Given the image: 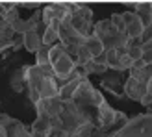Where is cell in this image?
Listing matches in <instances>:
<instances>
[{
    "label": "cell",
    "instance_id": "cell-20",
    "mask_svg": "<svg viewBox=\"0 0 152 137\" xmlns=\"http://www.w3.org/2000/svg\"><path fill=\"white\" fill-rule=\"evenodd\" d=\"M132 65H134V61H132V58L126 54V52L123 50L121 52V58H119V65H117V71L115 72H123V71H132Z\"/></svg>",
    "mask_w": 152,
    "mask_h": 137
},
{
    "label": "cell",
    "instance_id": "cell-2",
    "mask_svg": "<svg viewBox=\"0 0 152 137\" xmlns=\"http://www.w3.org/2000/svg\"><path fill=\"white\" fill-rule=\"evenodd\" d=\"M111 137H152V113L135 115L124 126L113 132Z\"/></svg>",
    "mask_w": 152,
    "mask_h": 137
},
{
    "label": "cell",
    "instance_id": "cell-22",
    "mask_svg": "<svg viewBox=\"0 0 152 137\" xmlns=\"http://www.w3.org/2000/svg\"><path fill=\"white\" fill-rule=\"evenodd\" d=\"M110 20L113 22V26H115L119 32L126 34V24H124V20H123V13H113L111 17H110Z\"/></svg>",
    "mask_w": 152,
    "mask_h": 137
},
{
    "label": "cell",
    "instance_id": "cell-5",
    "mask_svg": "<svg viewBox=\"0 0 152 137\" xmlns=\"http://www.w3.org/2000/svg\"><path fill=\"white\" fill-rule=\"evenodd\" d=\"M87 37H83L78 30H74L69 22H61L59 24V44H63L67 54L71 58H76L78 50L82 47H86Z\"/></svg>",
    "mask_w": 152,
    "mask_h": 137
},
{
    "label": "cell",
    "instance_id": "cell-21",
    "mask_svg": "<svg viewBox=\"0 0 152 137\" xmlns=\"http://www.w3.org/2000/svg\"><path fill=\"white\" fill-rule=\"evenodd\" d=\"M141 50H143V61L147 65H152V37L143 41L141 44Z\"/></svg>",
    "mask_w": 152,
    "mask_h": 137
},
{
    "label": "cell",
    "instance_id": "cell-18",
    "mask_svg": "<svg viewBox=\"0 0 152 137\" xmlns=\"http://www.w3.org/2000/svg\"><path fill=\"white\" fill-rule=\"evenodd\" d=\"M119 58H121V50H106V65H108V68L117 71Z\"/></svg>",
    "mask_w": 152,
    "mask_h": 137
},
{
    "label": "cell",
    "instance_id": "cell-9",
    "mask_svg": "<svg viewBox=\"0 0 152 137\" xmlns=\"http://www.w3.org/2000/svg\"><path fill=\"white\" fill-rule=\"evenodd\" d=\"M54 132V126H52V119L48 113H45L41 109H37V117L34 120L32 128H30V133L32 137H50Z\"/></svg>",
    "mask_w": 152,
    "mask_h": 137
},
{
    "label": "cell",
    "instance_id": "cell-7",
    "mask_svg": "<svg viewBox=\"0 0 152 137\" xmlns=\"http://www.w3.org/2000/svg\"><path fill=\"white\" fill-rule=\"evenodd\" d=\"M0 137H32V133L20 120L10 117L7 113H2L0 115Z\"/></svg>",
    "mask_w": 152,
    "mask_h": 137
},
{
    "label": "cell",
    "instance_id": "cell-8",
    "mask_svg": "<svg viewBox=\"0 0 152 137\" xmlns=\"http://www.w3.org/2000/svg\"><path fill=\"white\" fill-rule=\"evenodd\" d=\"M123 20L126 24V35L130 39H143V35L147 32V26L143 24V20L135 15V11H124Z\"/></svg>",
    "mask_w": 152,
    "mask_h": 137
},
{
    "label": "cell",
    "instance_id": "cell-6",
    "mask_svg": "<svg viewBox=\"0 0 152 137\" xmlns=\"http://www.w3.org/2000/svg\"><path fill=\"white\" fill-rule=\"evenodd\" d=\"M72 100L78 106H82V108H86V109H91V108L96 109L106 98H104V95L100 93V91H96L93 87V83H91L89 78L86 76L83 82H82V85H80V89L76 91V95H74Z\"/></svg>",
    "mask_w": 152,
    "mask_h": 137
},
{
    "label": "cell",
    "instance_id": "cell-10",
    "mask_svg": "<svg viewBox=\"0 0 152 137\" xmlns=\"http://www.w3.org/2000/svg\"><path fill=\"white\" fill-rule=\"evenodd\" d=\"M76 68H78V65H76V61H74V58H71L69 54L67 56H63L61 59H59L58 63H54L52 65V71H54V76L59 80V82H67L71 78V76L76 72Z\"/></svg>",
    "mask_w": 152,
    "mask_h": 137
},
{
    "label": "cell",
    "instance_id": "cell-19",
    "mask_svg": "<svg viewBox=\"0 0 152 137\" xmlns=\"http://www.w3.org/2000/svg\"><path fill=\"white\" fill-rule=\"evenodd\" d=\"M63 56H67V50H65L63 44L58 43V44H54V47H50V63H52V65L58 63Z\"/></svg>",
    "mask_w": 152,
    "mask_h": 137
},
{
    "label": "cell",
    "instance_id": "cell-13",
    "mask_svg": "<svg viewBox=\"0 0 152 137\" xmlns=\"http://www.w3.org/2000/svg\"><path fill=\"white\" fill-rule=\"evenodd\" d=\"M22 39H24V48L28 52H34V54H37L45 44H43V35H39L37 32H30L26 35H22Z\"/></svg>",
    "mask_w": 152,
    "mask_h": 137
},
{
    "label": "cell",
    "instance_id": "cell-23",
    "mask_svg": "<svg viewBox=\"0 0 152 137\" xmlns=\"http://www.w3.org/2000/svg\"><path fill=\"white\" fill-rule=\"evenodd\" d=\"M141 106H145V108L152 106V78H150L148 85H147V93H145V96H143V100H141Z\"/></svg>",
    "mask_w": 152,
    "mask_h": 137
},
{
    "label": "cell",
    "instance_id": "cell-15",
    "mask_svg": "<svg viewBox=\"0 0 152 137\" xmlns=\"http://www.w3.org/2000/svg\"><path fill=\"white\" fill-rule=\"evenodd\" d=\"M86 48L91 52L93 59H95V58H98V56H102L104 52H106L104 43L98 39V37H95V35H89V37H87V41H86Z\"/></svg>",
    "mask_w": 152,
    "mask_h": 137
},
{
    "label": "cell",
    "instance_id": "cell-17",
    "mask_svg": "<svg viewBox=\"0 0 152 137\" xmlns=\"http://www.w3.org/2000/svg\"><path fill=\"white\" fill-rule=\"evenodd\" d=\"M26 87V82H24V68H19L17 72L11 76V89L15 93H22Z\"/></svg>",
    "mask_w": 152,
    "mask_h": 137
},
{
    "label": "cell",
    "instance_id": "cell-14",
    "mask_svg": "<svg viewBox=\"0 0 152 137\" xmlns=\"http://www.w3.org/2000/svg\"><path fill=\"white\" fill-rule=\"evenodd\" d=\"M59 43V24L54 22L43 30V44L45 47H54Z\"/></svg>",
    "mask_w": 152,
    "mask_h": 137
},
{
    "label": "cell",
    "instance_id": "cell-3",
    "mask_svg": "<svg viewBox=\"0 0 152 137\" xmlns=\"http://www.w3.org/2000/svg\"><path fill=\"white\" fill-rule=\"evenodd\" d=\"M24 82H26V89H28V98L34 106L41 100V85H43V80L47 76L50 68H43V67H37V65H24Z\"/></svg>",
    "mask_w": 152,
    "mask_h": 137
},
{
    "label": "cell",
    "instance_id": "cell-24",
    "mask_svg": "<svg viewBox=\"0 0 152 137\" xmlns=\"http://www.w3.org/2000/svg\"><path fill=\"white\" fill-rule=\"evenodd\" d=\"M95 130H96V124H89L86 130H82V133H80L78 137H93Z\"/></svg>",
    "mask_w": 152,
    "mask_h": 137
},
{
    "label": "cell",
    "instance_id": "cell-4",
    "mask_svg": "<svg viewBox=\"0 0 152 137\" xmlns=\"http://www.w3.org/2000/svg\"><path fill=\"white\" fill-rule=\"evenodd\" d=\"M128 119L123 111L113 109L108 104V100H104L100 106L96 108V128L98 130H111V128H121L128 122Z\"/></svg>",
    "mask_w": 152,
    "mask_h": 137
},
{
    "label": "cell",
    "instance_id": "cell-12",
    "mask_svg": "<svg viewBox=\"0 0 152 137\" xmlns=\"http://www.w3.org/2000/svg\"><path fill=\"white\" fill-rule=\"evenodd\" d=\"M135 15L143 20L147 28H152V2H134Z\"/></svg>",
    "mask_w": 152,
    "mask_h": 137
},
{
    "label": "cell",
    "instance_id": "cell-16",
    "mask_svg": "<svg viewBox=\"0 0 152 137\" xmlns=\"http://www.w3.org/2000/svg\"><path fill=\"white\" fill-rule=\"evenodd\" d=\"M35 65L37 67H43V68H50V47H43L39 52L35 54Z\"/></svg>",
    "mask_w": 152,
    "mask_h": 137
},
{
    "label": "cell",
    "instance_id": "cell-1",
    "mask_svg": "<svg viewBox=\"0 0 152 137\" xmlns=\"http://www.w3.org/2000/svg\"><path fill=\"white\" fill-rule=\"evenodd\" d=\"M93 35L104 43L106 50H121L123 52L128 48V43H130V37L123 32H119L110 19L98 20L93 28Z\"/></svg>",
    "mask_w": 152,
    "mask_h": 137
},
{
    "label": "cell",
    "instance_id": "cell-11",
    "mask_svg": "<svg viewBox=\"0 0 152 137\" xmlns=\"http://www.w3.org/2000/svg\"><path fill=\"white\" fill-rule=\"evenodd\" d=\"M83 78H86V74L80 72V71H76L67 82L59 83V98H61V100H72L74 95H76V91H78L80 85H82Z\"/></svg>",
    "mask_w": 152,
    "mask_h": 137
}]
</instances>
